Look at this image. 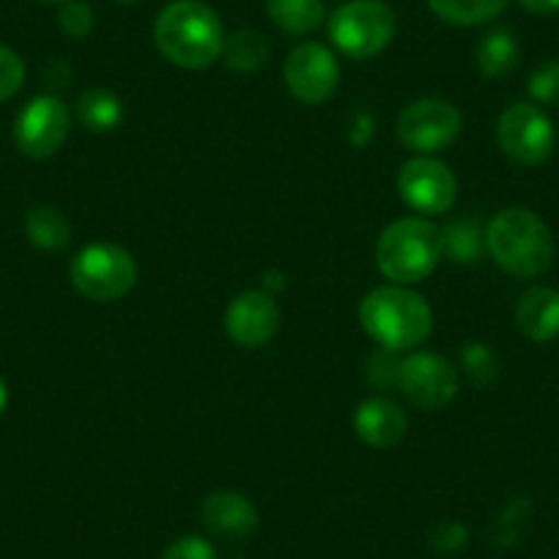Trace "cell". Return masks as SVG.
<instances>
[{"label":"cell","instance_id":"7c38bea8","mask_svg":"<svg viewBox=\"0 0 559 559\" xmlns=\"http://www.w3.org/2000/svg\"><path fill=\"white\" fill-rule=\"evenodd\" d=\"M288 91L297 102L310 107L326 105L335 96L337 83H341V63L335 52L319 41H302L294 47L283 67Z\"/></svg>","mask_w":559,"mask_h":559},{"label":"cell","instance_id":"44dd1931","mask_svg":"<svg viewBox=\"0 0 559 559\" xmlns=\"http://www.w3.org/2000/svg\"><path fill=\"white\" fill-rule=\"evenodd\" d=\"M269 41L266 36L258 34L252 28H241L234 31L230 36H225V45H223V58H225V67L230 72H239V74H252L258 69L266 67L269 61Z\"/></svg>","mask_w":559,"mask_h":559},{"label":"cell","instance_id":"f546056e","mask_svg":"<svg viewBox=\"0 0 559 559\" xmlns=\"http://www.w3.org/2000/svg\"><path fill=\"white\" fill-rule=\"evenodd\" d=\"M433 543L442 551H455V548H464L466 543V530L461 524H444L433 532Z\"/></svg>","mask_w":559,"mask_h":559},{"label":"cell","instance_id":"d6986e66","mask_svg":"<svg viewBox=\"0 0 559 559\" xmlns=\"http://www.w3.org/2000/svg\"><path fill=\"white\" fill-rule=\"evenodd\" d=\"M74 112H78V121L94 134L112 132V129L121 127L123 121L121 99L107 88H85L83 94L78 96Z\"/></svg>","mask_w":559,"mask_h":559},{"label":"cell","instance_id":"7a4b0ae2","mask_svg":"<svg viewBox=\"0 0 559 559\" xmlns=\"http://www.w3.org/2000/svg\"><path fill=\"white\" fill-rule=\"evenodd\" d=\"M359 324L379 348L392 354L414 352L433 330L431 305L412 286H379L359 302Z\"/></svg>","mask_w":559,"mask_h":559},{"label":"cell","instance_id":"f1b7e54d","mask_svg":"<svg viewBox=\"0 0 559 559\" xmlns=\"http://www.w3.org/2000/svg\"><path fill=\"white\" fill-rule=\"evenodd\" d=\"M397 362H401V359H395V354L384 352V348H379V352H376L373 357H370L368 379L373 381L376 386L395 384V381H397Z\"/></svg>","mask_w":559,"mask_h":559},{"label":"cell","instance_id":"6da1fadb","mask_svg":"<svg viewBox=\"0 0 559 559\" xmlns=\"http://www.w3.org/2000/svg\"><path fill=\"white\" fill-rule=\"evenodd\" d=\"M154 45L174 67L201 72L223 56L225 31L217 12L203 0H174L154 23Z\"/></svg>","mask_w":559,"mask_h":559},{"label":"cell","instance_id":"d4e9b609","mask_svg":"<svg viewBox=\"0 0 559 559\" xmlns=\"http://www.w3.org/2000/svg\"><path fill=\"white\" fill-rule=\"evenodd\" d=\"M526 91L535 105H559V58L535 67V72L526 80Z\"/></svg>","mask_w":559,"mask_h":559},{"label":"cell","instance_id":"2e32d148","mask_svg":"<svg viewBox=\"0 0 559 559\" xmlns=\"http://www.w3.org/2000/svg\"><path fill=\"white\" fill-rule=\"evenodd\" d=\"M515 326L535 343L559 337V292L548 286H532L515 305Z\"/></svg>","mask_w":559,"mask_h":559},{"label":"cell","instance_id":"9c48e42d","mask_svg":"<svg viewBox=\"0 0 559 559\" xmlns=\"http://www.w3.org/2000/svg\"><path fill=\"white\" fill-rule=\"evenodd\" d=\"M397 195L417 217H439L453 209L459 179L437 157H412L397 170Z\"/></svg>","mask_w":559,"mask_h":559},{"label":"cell","instance_id":"4fadbf2b","mask_svg":"<svg viewBox=\"0 0 559 559\" xmlns=\"http://www.w3.org/2000/svg\"><path fill=\"white\" fill-rule=\"evenodd\" d=\"M280 330V308L272 294L241 292L225 310V332L239 348H263Z\"/></svg>","mask_w":559,"mask_h":559},{"label":"cell","instance_id":"7402d4cb","mask_svg":"<svg viewBox=\"0 0 559 559\" xmlns=\"http://www.w3.org/2000/svg\"><path fill=\"white\" fill-rule=\"evenodd\" d=\"M444 258L455 263H475L486 250V225L477 217H455L442 228Z\"/></svg>","mask_w":559,"mask_h":559},{"label":"cell","instance_id":"603a6c76","mask_svg":"<svg viewBox=\"0 0 559 559\" xmlns=\"http://www.w3.org/2000/svg\"><path fill=\"white\" fill-rule=\"evenodd\" d=\"M431 12L450 25H486L504 12L508 0H428Z\"/></svg>","mask_w":559,"mask_h":559},{"label":"cell","instance_id":"cb8c5ba5","mask_svg":"<svg viewBox=\"0 0 559 559\" xmlns=\"http://www.w3.org/2000/svg\"><path fill=\"white\" fill-rule=\"evenodd\" d=\"M461 368L466 370L475 384H491L499 373L497 354L486 346V343H466L461 348Z\"/></svg>","mask_w":559,"mask_h":559},{"label":"cell","instance_id":"1f68e13d","mask_svg":"<svg viewBox=\"0 0 559 559\" xmlns=\"http://www.w3.org/2000/svg\"><path fill=\"white\" fill-rule=\"evenodd\" d=\"M7 406H9V386H7V381L0 379V417H3Z\"/></svg>","mask_w":559,"mask_h":559},{"label":"cell","instance_id":"4dcf8cb0","mask_svg":"<svg viewBox=\"0 0 559 559\" xmlns=\"http://www.w3.org/2000/svg\"><path fill=\"white\" fill-rule=\"evenodd\" d=\"M521 7L532 14H557L559 0H519Z\"/></svg>","mask_w":559,"mask_h":559},{"label":"cell","instance_id":"d6a6232c","mask_svg":"<svg viewBox=\"0 0 559 559\" xmlns=\"http://www.w3.org/2000/svg\"><path fill=\"white\" fill-rule=\"evenodd\" d=\"M116 3H121V7H132V3H138V0H116Z\"/></svg>","mask_w":559,"mask_h":559},{"label":"cell","instance_id":"836d02e7","mask_svg":"<svg viewBox=\"0 0 559 559\" xmlns=\"http://www.w3.org/2000/svg\"><path fill=\"white\" fill-rule=\"evenodd\" d=\"M41 3H67V0H41Z\"/></svg>","mask_w":559,"mask_h":559},{"label":"cell","instance_id":"9a60e30c","mask_svg":"<svg viewBox=\"0 0 559 559\" xmlns=\"http://www.w3.org/2000/svg\"><path fill=\"white\" fill-rule=\"evenodd\" d=\"M408 417L403 406H397L390 397H368L354 412V433L362 444L376 450L395 448L406 437Z\"/></svg>","mask_w":559,"mask_h":559},{"label":"cell","instance_id":"83f0119b","mask_svg":"<svg viewBox=\"0 0 559 559\" xmlns=\"http://www.w3.org/2000/svg\"><path fill=\"white\" fill-rule=\"evenodd\" d=\"M163 559H217V551L206 537L185 535L165 548Z\"/></svg>","mask_w":559,"mask_h":559},{"label":"cell","instance_id":"277c9868","mask_svg":"<svg viewBox=\"0 0 559 559\" xmlns=\"http://www.w3.org/2000/svg\"><path fill=\"white\" fill-rule=\"evenodd\" d=\"M442 258V228L417 214L390 223L376 241V266L395 286H414L428 280Z\"/></svg>","mask_w":559,"mask_h":559},{"label":"cell","instance_id":"e0dca14e","mask_svg":"<svg viewBox=\"0 0 559 559\" xmlns=\"http://www.w3.org/2000/svg\"><path fill=\"white\" fill-rule=\"evenodd\" d=\"M521 61V45L519 36L508 25H497L488 31L475 47V67L480 69L483 78L499 80L508 78Z\"/></svg>","mask_w":559,"mask_h":559},{"label":"cell","instance_id":"3957f363","mask_svg":"<svg viewBox=\"0 0 559 559\" xmlns=\"http://www.w3.org/2000/svg\"><path fill=\"white\" fill-rule=\"evenodd\" d=\"M486 252L510 277H540L554 263L551 228L532 209L510 206L493 214L486 225Z\"/></svg>","mask_w":559,"mask_h":559},{"label":"cell","instance_id":"ac0fdd59","mask_svg":"<svg viewBox=\"0 0 559 559\" xmlns=\"http://www.w3.org/2000/svg\"><path fill=\"white\" fill-rule=\"evenodd\" d=\"M266 14L288 36L313 34L326 20L321 0H266Z\"/></svg>","mask_w":559,"mask_h":559},{"label":"cell","instance_id":"5bb4252c","mask_svg":"<svg viewBox=\"0 0 559 559\" xmlns=\"http://www.w3.org/2000/svg\"><path fill=\"white\" fill-rule=\"evenodd\" d=\"M203 526L223 540H247L258 530V508L239 491H214L203 499Z\"/></svg>","mask_w":559,"mask_h":559},{"label":"cell","instance_id":"52a82bcc","mask_svg":"<svg viewBox=\"0 0 559 559\" xmlns=\"http://www.w3.org/2000/svg\"><path fill=\"white\" fill-rule=\"evenodd\" d=\"M464 118L455 105L437 96L408 102L395 121V132L401 146L408 148L414 157H437L448 152L461 138Z\"/></svg>","mask_w":559,"mask_h":559},{"label":"cell","instance_id":"4316f807","mask_svg":"<svg viewBox=\"0 0 559 559\" xmlns=\"http://www.w3.org/2000/svg\"><path fill=\"white\" fill-rule=\"evenodd\" d=\"M25 83V61L12 50L0 45V102H9L20 94Z\"/></svg>","mask_w":559,"mask_h":559},{"label":"cell","instance_id":"ba28073f","mask_svg":"<svg viewBox=\"0 0 559 559\" xmlns=\"http://www.w3.org/2000/svg\"><path fill=\"white\" fill-rule=\"evenodd\" d=\"M497 143L508 159L535 168L554 154L557 132H554L551 118L543 112L540 105L515 102V105L504 107L502 116H499Z\"/></svg>","mask_w":559,"mask_h":559},{"label":"cell","instance_id":"484cf974","mask_svg":"<svg viewBox=\"0 0 559 559\" xmlns=\"http://www.w3.org/2000/svg\"><path fill=\"white\" fill-rule=\"evenodd\" d=\"M94 9L85 0H67L58 9V28L69 36V39H85L94 31Z\"/></svg>","mask_w":559,"mask_h":559},{"label":"cell","instance_id":"30bf717a","mask_svg":"<svg viewBox=\"0 0 559 559\" xmlns=\"http://www.w3.org/2000/svg\"><path fill=\"white\" fill-rule=\"evenodd\" d=\"M395 386L412 406L437 412L459 395V373L450 359L433 352H408L397 362Z\"/></svg>","mask_w":559,"mask_h":559},{"label":"cell","instance_id":"5b68a950","mask_svg":"<svg viewBox=\"0 0 559 559\" xmlns=\"http://www.w3.org/2000/svg\"><path fill=\"white\" fill-rule=\"evenodd\" d=\"M395 31L397 17L384 0H348L326 20L330 41L352 61L381 56L395 39Z\"/></svg>","mask_w":559,"mask_h":559},{"label":"cell","instance_id":"ffe728a7","mask_svg":"<svg viewBox=\"0 0 559 559\" xmlns=\"http://www.w3.org/2000/svg\"><path fill=\"white\" fill-rule=\"evenodd\" d=\"M25 236L34 247L45 252L67 250L72 241V225L67 214L56 206H36L25 217Z\"/></svg>","mask_w":559,"mask_h":559},{"label":"cell","instance_id":"8992f818","mask_svg":"<svg viewBox=\"0 0 559 559\" xmlns=\"http://www.w3.org/2000/svg\"><path fill=\"white\" fill-rule=\"evenodd\" d=\"M69 280L74 292L88 302H118L138 283V263L123 247L110 241H94L74 255L69 266Z\"/></svg>","mask_w":559,"mask_h":559},{"label":"cell","instance_id":"8fae6325","mask_svg":"<svg viewBox=\"0 0 559 559\" xmlns=\"http://www.w3.org/2000/svg\"><path fill=\"white\" fill-rule=\"evenodd\" d=\"M72 129V112L58 96H34L14 118V146L28 159H50L61 152Z\"/></svg>","mask_w":559,"mask_h":559}]
</instances>
